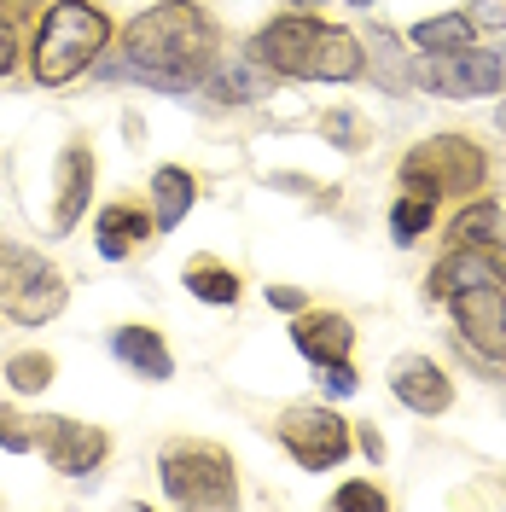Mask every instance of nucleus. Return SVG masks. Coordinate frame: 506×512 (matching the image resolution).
<instances>
[{"instance_id": "0eeeda50", "label": "nucleus", "mask_w": 506, "mask_h": 512, "mask_svg": "<svg viewBox=\"0 0 506 512\" xmlns=\"http://www.w3.org/2000/svg\"><path fill=\"white\" fill-rule=\"evenodd\" d=\"M454 320H460L472 350H483L489 361L506 367V286H495V274L454 291Z\"/></svg>"}, {"instance_id": "393cba45", "label": "nucleus", "mask_w": 506, "mask_h": 512, "mask_svg": "<svg viewBox=\"0 0 506 512\" xmlns=\"http://www.w3.org/2000/svg\"><path fill=\"white\" fill-rule=\"evenodd\" d=\"M6 379L18 384V390H47V384H53V361H47V355H12V361H6Z\"/></svg>"}, {"instance_id": "6e6552de", "label": "nucleus", "mask_w": 506, "mask_h": 512, "mask_svg": "<svg viewBox=\"0 0 506 512\" xmlns=\"http://www.w3.org/2000/svg\"><path fill=\"white\" fill-rule=\"evenodd\" d=\"M41 448H47V460L64 478H82V472H94L105 460V431L76 425V419H41Z\"/></svg>"}, {"instance_id": "2eb2a0df", "label": "nucleus", "mask_w": 506, "mask_h": 512, "mask_svg": "<svg viewBox=\"0 0 506 512\" xmlns=\"http://www.w3.org/2000/svg\"><path fill=\"white\" fill-rule=\"evenodd\" d=\"M291 338H297V350L309 355V361H338V355H349V344H355V332H349L344 315H297V326H291Z\"/></svg>"}, {"instance_id": "f03ea898", "label": "nucleus", "mask_w": 506, "mask_h": 512, "mask_svg": "<svg viewBox=\"0 0 506 512\" xmlns=\"http://www.w3.org/2000/svg\"><path fill=\"white\" fill-rule=\"evenodd\" d=\"M105 41H111V18L99 6H88V0H53L47 18H41V35H35V76L47 88H59V82L82 76L105 53Z\"/></svg>"}, {"instance_id": "1a4fd4ad", "label": "nucleus", "mask_w": 506, "mask_h": 512, "mask_svg": "<svg viewBox=\"0 0 506 512\" xmlns=\"http://www.w3.org/2000/svg\"><path fill=\"white\" fill-rule=\"evenodd\" d=\"M315 18H280V24H268V30L251 41V59L262 70H274V76H303V59H309V41H315Z\"/></svg>"}, {"instance_id": "9b49d317", "label": "nucleus", "mask_w": 506, "mask_h": 512, "mask_svg": "<svg viewBox=\"0 0 506 512\" xmlns=\"http://www.w3.org/2000/svg\"><path fill=\"white\" fill-rule=\"evenodd\" d=\"M390 390L408 402L413 414H443L448 402H454V384H448L443 367H437V361H425V355H402V361H396V373H390Z\"/></svg>"}, {"instance_id": "bb28decb", "label": "nucleus", "mask_w": 506, "mask_h": 512, "mask_svg": "<svg viewBox=\"0 0 506 512\" xmlns=\"http://www.w3.org/2000/svg\"><path fill=\"white\" fill-rule=\"evenodd\" d=\"M338 507H349V512H384L390 501H384L373 483H344V489H338Z\"/></svg>"}, {"instance_id": "5701e85b", "label": "nucleus", "mask_w": 506, "mask_h": 512, "mask_svg": "<svg viewBox=\"0 0 506 512\" xmlns=\"http://www.w3.org/2000/svg\"><path fill=\"white\" fill-rule=\"evenodd\" d=\"M431 204H437V198H425V192H408V198L390 210V227H396V239H402V245H413V239L431 227Z\"/></svg>"}, {"instance_id": "423d86ee", "label": "nucleus", "mask_w": 506, "mask_h": 512, "mask_svg": "<svg viewBox=\"0 0 506 512\" xmlns=\"http://www.w3.org/2000/svg\"><path fill=\"white\" fill-rule=\"evenodd\" d=\"M280 443L297 454V466L326 472L349 454V425L332 408H291V414H280Z\"/></svg>"}, {"instance_id": "6ab92c4d", "label": "nucleus", "mask_w": 506, "mask_h": 512, "mask_svg": "<svg viewBox=\"0 0 506 512\" xmlns=\"http://www.w3.org/2000/svg\"><path fill=\"white\" fill-rule=\"evenodd\" d=\"M413 47L431 53V59H448V53H466L472 47V18L466 12H448V18H425L413 30Z\"/></svg>"}, {"instance_id": "aec40b11", "label": "nucleus", "mask_w": 506, "mask_h": 512, "mask_svg": "<svg viewBox=\"0 0 506 512\" xmlns=\"http://www.w3.org/2000/svg\"><path fill=\"white\" fill-rule=\"evenodd\" d=\"M489 274H495V262H489V251H483V245H454V256H448L443 268L431 274V286H437V297H454L460 286L489 280Z\"/></svg>"}, {"instance_id": "c756f323", "label": "nucleus", "mask_w": 506, "mask_h": 512, "mask_svg": "<svg viewBox=\"0 0 506 512\" xmlns=\"http://www.w3.org/2000/svg\"><path fill=\"white\" fill-rule=\"evenodd\" d=\"M268 303H274V309H303V291L297 286H268Z\"/></svg>"}, {"instance_id": "f3484780", "label": "nucleus", "mask_w": 506, "mask_h": 512, "mask_svg": "<svg viewBox=\"0 0 506 512\" xmlns=\"http://www.w3.org/2000/svg\"><path fill=\"white\" fill-rule=\"evenodd\" d=\"M192 192H198V181H192L187 169H158L152 175V198H158V216H152V227H181L192 210Z\"/></svg>"}, {"instance_id": "a211bd4d", "label": "nucleus", "mask_w": 506, "mask_h": 512, "mask_svg": "<svg viewBox=\"0 0 506 512\" xmlns=\"http://www.w3.org/2000/svg\"><path fill=\"white\" fill-rule=\"evenodd\" d=\"M274 88V70H262V64L245 53L239 64H222L216 76H210V94L216 99H233V105H245V99H262Z\"/></svg>"}, {"instance_id": "b1692460", "label": "nucleus", "mask_w": 506, "mask_h": 512, "mask_svg": "<svg viewBox=\"0 0 506 512\" xmlns=\"http://www.w3.org/2000/svg\"><path fill=\"white\" fill-rule=\"evenodd\" d=\"M41 419H24L18 408H0V448H12V454H30L41 448V431H35Z\"/></svg>"}, {"instance_id": "20e7f679", "label": "nucleus", "mask_w": 506, "mask_h": 512, "mask_svg": "<svg viewBox=\"0 0 506 512\" xmlns=\"http://www.w3.org/2000/svg\"><path fill=\"white\" fill-rule=\"evenodd\" d=\"M0 309L24 326H41L64 309V280L59 268H47V256L18 251L0 239Z\"/></svg>"}, {"instance_id": "39448f33", "label": "nucleus", "mask_w": 506, "mask_h": 512, "mask_svg": "<svg viewBox=\"0 0 506 512\" xmlns=\"http://www.w3.org/2000/svg\"><path fill=\"white\" fill-rule=\"evenodd\" d=\"M402 181H408V192H425V198H437V192H477L483 187V158H477L472 140L437 134V140L413 146L402 158Z\"/></svg>"}, {"instance_id": "ddd939ff", "label": "nucleus", "mask_w": 506, "mask_h": 512, "mask_svg": "<svg viewBox=\"0 0 506 512\" xmlns=\"http://www.w3.org/2000/svg\"><path fill=\"white\" fill-rule=\"evenodd\" d=\"M88 192H94V152L88 146H70L59 158V233L82 222V210H88Z\"/></svg>"}, {"instance_id": "4468645a", "label": "nucleus", "mask_w": 506, "mask_h": 512, "mask_svg": "<svg viewBox=\"0 0 506 512\" xmlns=\"http://www.w3.org/2000/svg\"><path fill=\"white\" fill-rule=\"evenodd\" d=\"M111 350H117L123 367H134L140 379H152V384L175 373V361H169V350H163V338L152 332V326H123V332L111 338Z\"/></svg>"}, {"instance_id": "c85d7f7f", "label": "nucleus", "mask_w": 506, "mask_h": 512, "mask_svg": "<svg viewBox=\"0 0 506 512\" xmlns=\"http://www.w3.org/2000/svg\"><path fill=\"white\" fill-rule=\"evenodd\" d=\"M472 24H495V30H501V24H506V0H477Z\"/></svg>"}, {"instance_id": "f257e3e1", "label": "nucleus", "mask_w": 506, "mask_h": 512, "mask_svg": "<svg viewBox=\"0 0 506 512\" xmlns=\"http://www.w3.org/2000/svg\"><path fill=\"white\" fill-rule=\"evenodd\" d=\"M216 64V24L192 0H163L123 30V53L94 64L99 76H128L163 94H187Z\"/></svg>"}, {"instance_id": "473e14b6", "label": "nucleus", "mask_w": 506, "mask_h": 512, "mask_svg": "<svg viewBox=\"0 0 506 512\" xmlns=\"http://www.w3.org/2000/svg\"><path fill=\"white\" fill-rule=\"evenodd\" d=\"M489 262H495V274L506 280V251H489Z\"/></svg>"}, {"instance_id": "dca6fc26", "label": "nucleus", "mask_w": 506, "mask_h": 512, "mask_svg": "<svg viewBox=\"0 0 506 512\" xmlns=\"http://www.w3.org/2000/svg\"><path fill=\"white\" fill-rule=\"evenodd\" d=\"M146 233H152V216H140L134 204H111V210L99 216V256L117 262V256H128Z\"/></svg>"}, {"instance_id": "2f4dec72", "label": "nucleus", "mask_w": 506, "mask_h": 512, "mask_svg": "<svg viewBox=\"0 0 506 512\" xmlns=\"http://www.w3.org/2000/svg\"><path fill=\"white\" fill-rule=\"evenodd\" d=\"M12 59H18V41H12V30H6V24H0V76H6V70H12Z\"/></svg>"}, {"instance_id": "9d476101", "label": "nucleus", "mask_w": 506, "mask_h": 512, "mask_svg": "<svg viewBox=\"0 0 506 512\" xmlns=\"http://www.w3.org/2000/svg\"><path fill=\"white\" fill-rule=\"evenodd\" d=\"M431 88H448V94H495L506 88V53H448L443 70L425 76Z\"/></svg>"}, {"instance_id": "7c9ffc66", "label": "nucleus", "mask_w": 506, "mask_h": 512, "mask_svg": "<svg viewBox=\"0 0 506 512\" xmlns=\"http://www.w3.org/2000/svg\"><path fill=\"white\" fill-rule=\"evenodd\" d=\"M326 128H332V134L344 140L349 152H355V134H361V128H355V117H344V111H338V117H326Z\"/></svg>"}, {"instance_id": "4be33fe9", "label": "nucleus", "mask_w": 506, "mask_h": 512, "mask_svg": "<svg viewBox=\"0 0 506 512\" xmlns=\"http://www.w3.org/2000/svg\"><path fill=\"white\" fill-rule=\"evenodd\" d=\"M495 233H501V204L477 198L472 210H460V222H454V245H483V239H495Z\"/></svg>"}, {"instance_id": "7ed1b4c3", "label": "nucleus", "mask_w": 506, "mask_h": 512, "mask_svg": "<svg viewBox=\"0 0 506 512\" xmlns=\"http://www.w3.org/2000/svg\"><path fill=\"white\" fill-rule=\"evenodd\" d=\"M163 495L175 507H210V512L233 507L239 501L233 460L216 443H175L163 454Z\"/></svg>"}, {"instance_id": "72a5a7b5", "label": "nucleus", "mask_w": 506, "mask_h": 512, "mask_svg": "<svg viewBox=\"0 0 506 512\" xmlns=\"http://www.w3.org/2000/svg\"><path fill=\"white\" fill-rule=\"evenodd\" d=\"M355 6H373V0H355Z\"/></svg>"}, {"instance_id": "a878e982", "label": "nucleus", "mask_w": 506, "mask_h": 512, "mask_svg": "<svg viewBox=\"0 0 506 512\" xmlns=\"http://www.w3.org/2000/svg\"><path fill=\"white\" fill-rule=\"evenodd\" d=\"M373 59L384 64V82H390V88H408V76H402V47H396L390 30H373Z\"/></svg>"}, {"instance_id": "f8f14e48", "label": "nucleus", "mask_w": 506, "mask_h": 512, "mask_svg": "<svg viewBox=\"0 0 506 512\" xmlns=\"http://www.w3.org/2000/svg\"><path fill=\"white\" fill-rule=\"evenodd\" d=\"M361 76V41L349 30H332L320 24L315 41H309V59H303V76L297 82H349Z\"/></svg>"}, {"instance_id": "412c9836", "label": "nucleus", "mask_w": 506, "mask_h": 512, "mask_svg": "<svg viewBox=\"0 0 506 512\" xmlns=\"http://www.w3.org/2000/svg\"><path fill=\"white\" fill-rule=\"evenodd\" d=\"M187 291L204 297V303H239V274H227V268H216V262H192Z\"/></svg>"}, {"instance_id": "cd10ccee", "label": "nucleus", "mask_w": 506, "mask_h": 512, "mask_svg": "<svg viewBox=\"0 0 506 512\" xmlns=\"http://www.w3.org/2000/svg\"><path fill=\"white\" fill-rule=\"evenodd\" d=\"M320 384H326L332 396H349V390H355V373H349L344 355H338V361H320Z\"/></svg>"}]
</instances>
